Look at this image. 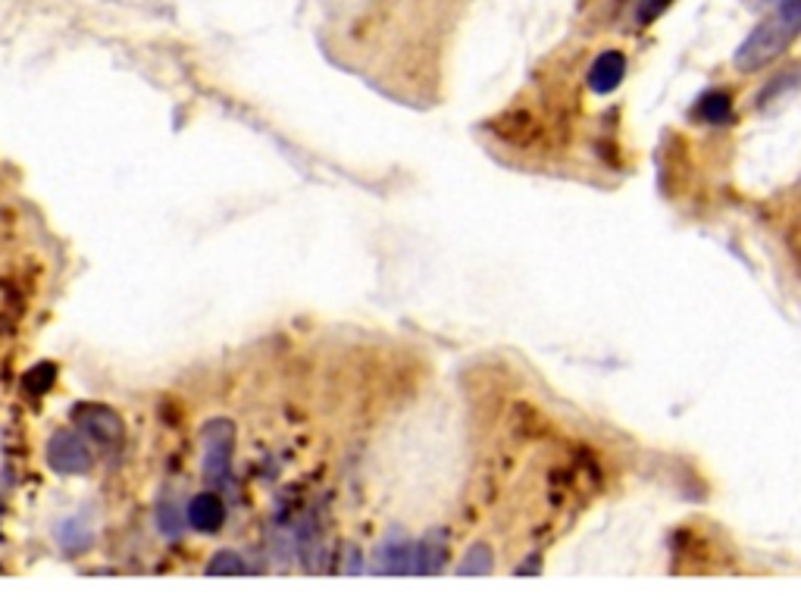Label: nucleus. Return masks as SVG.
I'll return each mask as SVG.
<instances>
[{
  "mask_svg": "<svg viewBox=\"0 0 801 601\" xmlns=\"http://www.w3.org/2000/svg\"><path fill=\"white\" fill-rule=\"evenodd\" d=\"M674 0H642L639 3V23H651V20H657L667 7H670Z\"/></svg>",
  "mask_w": 801,
  "mask_h": 601,
  "instance_id": "14",
  "label": "nucleus"
},
{
  "mask_svg": "<svg viewBox=\"0 0 801 601\" xmlns=\"http://www.w3.org/2000/svg\"><path fill=\"white\" fill-rule=\"evenodd\" d=\"M73 424L91 439V442H98L100 449H120L125 439V426H123V417L113 410V407H107V404H78L73 407Z\"/></svg>",
  "mask_w": 801,
  "mask_h": 601,
  "instance_id": "2",
  "label": "nucleus"
},
{
  "mask_svg": "<svg viewBox=\"0 0 801 601\" xmlns=\"http://www.w3.org/2000/svg\"><path fill=\"white\" fill-rule=\"evenodd\" d=\"M225 520V507L220 495L213 492H204L188 501V524L195 526L198 532H217Z\"/></svg>",
  "mask_w": 801,
  "mask_h": 601,
  "instance_id": "7",
  "label": "nucleus"
},
{
  "mask_svg": "<svg viewBox=\"0 0 801 601\" xmlns=\"http://www.w3.org/2000/svg\"><path fill=\"white\" fill-rule=\"evenodd\" d=\"M250 567L235 551H217L207 564V576H248Z\"/></svg>",
  "mask_w": 801,
  "mask_h": 601,
  "instance_id": "11",
  "label": "nucleus"
},
{
  "mask_svg": "<svg viewBox=\"0 0 801 601\" xmlns=\"http://www.w3.org/2000/svg\"><path fill=\"white\" fill-rule=\"evenodd\" d=\"M442 567H445V532L435 529V532L426 536L420 545H414V567H410V574H439Z\"/></svg>",
  "mask_w": 801,
  "mask_h": 601,
  "instance_id": "8",
  "label": "nucleus"
},
{
  "mask_svg": "<svg viewBox=\"0 0 801 601\" xmlns=\"http://www.w3.org/2000/svg\"><path fill=\"white\" fill-rule=\"evenodd\" d=\"M235 449V426L229 420H210L200 432V467L207 479L220 482L229 474V461Z\"/></svg>",
  "mask_w": 801,
  "mask_h": 601,
  "instance_id": "4",
  "label": "nucleus"
},
{
  "mask_svg": "<svg viewBox=\"0 0 801 601\" xmlns=\"http://www.w3.org/2000/svg\"><path fill=\"white\" fill-rule=\"evenodd\" d=\"M801 25V0H779V10H776L771 20H764L761 25H754L749 38L739 45L736 50V70L739 73H754V70H764L767 63H774L782 50L796 41Z\"/></svg>",
  "mask_w": 801,
  "mask_h": 601,
  "instance_id": "1",
  "label": "nucleus"
},
{
  "mask_svg": "<svg viewBox=\"0 0 801 601\" xmlns=\"http://www.w3.org/2000/svg\"><path fill=\"white\" fill-rule=\"evenodd\" d=\"M57 539H60V545L70 551V554H78V551L91 545V529H85L78 520H66V524H60Z\"/></svg>",
  "mask_w": 801,
  "mask_h": 601,
  "instance_id": "12",
  "label": "nucleus"
},
{
  "mask_svg": "<svg viewBox=\"0 0 801 601\" xmlns=\"http://www.w3.org/2000/svg\"><path fill=\"white\" fill-rule=\"evenodd\" d=\"M414 567V545L401 536L392 532L382 539V545L373 554V571L382 576H404Z\"/></svg>",
  "mask_w": 801,
  "mask_h": 601,
  "instance_id": "5",
  "label": "nucleus"
},
{
  "mask_svg": "<svg viewBox=\"0 0 801 601\" xmlns=\"http://www.w3.org/2000/svg\"><path fill=\"white\" fill-rule=\"evenodd\" d=\"M729 110H732V100L726 91H711V95H704L699 103V113L704 123H726L729 120Z\"/></svg>",
  "mask_w": 801,
  "mask_h": 601,
  "instance_id": "9",
  "label": "nucleus"
},
{
  "mask_svg": "<svg viewBox=\"0 0 801 601\" xmlns=\"http://www.w3.org/2000/svg\"><path fill=\"white\" fill-rule=\"evenodd\" d=\"M626 78V57L620 50H604L595 57V63L589 66L586 82L595 95H611L620 88V82Z\"/></svg>",
  "mask_w": 801,
  "mask_h": 601,
  "instance_id": "6",
  "label": "nucleus"
},
{
  "mask_svg": "<svg viewBox=\"0 0 801 601\" xmlns=\"http://www.w3.org/2000/svg\"><path fill=\"white\" fill-rule=\"evenodd\" d=\"M492 574V551L489 545H473L457 564V576H489Z\"/></svg>",
  "mask_w": 801,
  "mask_h": 601,
  "instance_id": "10",
  "label": "nucleus"
},
{
  "mask_svg": "<svg viewBox=\"0 0 801 601\" xmlns=\"http://www.w3.org/2000/svg\"><path fill=\"white\" fill-rule=\"evenodd\" d=\"M48 464L53 474L60 476H82L91 470V464H95V457H91V449H88V442L73 432V429H57L53 436L48 439Z\"/></svg>",
  "mask_w": 801,
  "mask_h": 601,
  "instance_id": "3",
  "label": "nucleus"
},
{
  "mask_svg": "<svg viewBox=\"0 0 801 601\" xmlns=\"http://www.w3.org/2000/svg\"><path fill=\"white\" fill-rule=\"evenodd\" d=\"M53 379H57V367L53 364H38V367H32L25 373V389L32 395H45L50 385H53Z\"/></svg>",
  "mask_w": 801,
  "mask_h": 601,
  "instance_id": "13",
  "label": "nucleus"
}]
</instances>
